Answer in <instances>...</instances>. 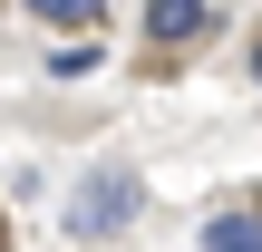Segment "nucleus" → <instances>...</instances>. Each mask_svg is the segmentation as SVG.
Returning <instances> with one entry per match:
<instances>
[{
    "label": "nucleus",
    "instance_id": "nucleus-4",
    "mask_svg": "<svg viewBox=\"0 0 262 252\" xmlns=\"http://www.w3.org/2000/svg\"><path fill=\"white\" fill-rule=\"evenodd\" d=\"M39 19H58V29H97L107 19V0H29Z\"/></svg>",
    "mask_w": 262,
    "mask_h": 252
},
{
    "label": "nucleus",
    "instance_id": "nucleus-1",
    "mask_svg": "<svg viewBox=\"0 0 262 252\" xmlns=\"http://www.w3.org/2000/svg\"><path fill=\"white\" fill-rule=\"evenodd\" d=\"M136 214H146V185H136L126 165H107V175H88V194L68 204V233H78V243H107V233H126Z\"/></svg>",
    "mask_w": 262,
    "mask_h": 252
},
{
    "label": "nucleus",
    "instance_id": "nucleus-2",
    "mask_svg": "<svg viewBox=\"0 0 262 252\" xmlns=\"http://www.w3.org/2000/svg\"><path fill=\"white\" fill-rule=\"evenodd\" d=\"M204 19H214L204 0H146V39H165V49L175 39H204Z\"/></svg>",
    "mask_w": 262,
    "mask_h": 252
},
{
    "label": "nucleus",
    "instance_id": "nucleus-6",
    "mask_svg": "<svg viewBox=\"0 0 262 252\" xmlns=\"http://www.w3.org/2000/svg\"><path fill=\"white\" fill-rule=\"evenodd\" d=\"M253 78H262V39H253Z\"/></svg>",
    "mask_w": 262,
    "mask_h": 252
},
{
    "label": "nucleus",
    "instance_id": "nucleus-5",
    "mask_svg": "<svg viewBox=\"0 0 262 252\" xmlns=\"http://www.w3.org/2000/svg\"><path fill=\"white\" fill-rule=\"evenodd\" d=\"M49 68H58V78H88V68H97V39H88V49H78V39H68V49H49Z\"/></svg>",
    "mask_w": 262,
    "mask_h": 252
},
{
    "label": "nucleus",
    "instance_id": "nucleus-3",
    "mask_svg": "<svg viewBox=\"0 0 262 252\" xmlns=\"http://www.w3.org/2000/svg\"><path fill=\"white\" fill-rule=\"evenodd\" d=\"M204 252H262V214H214L204 223Z\"/></svg>",
    "mask_w": 262,
    "mask_h": 252
}]
</instances>
